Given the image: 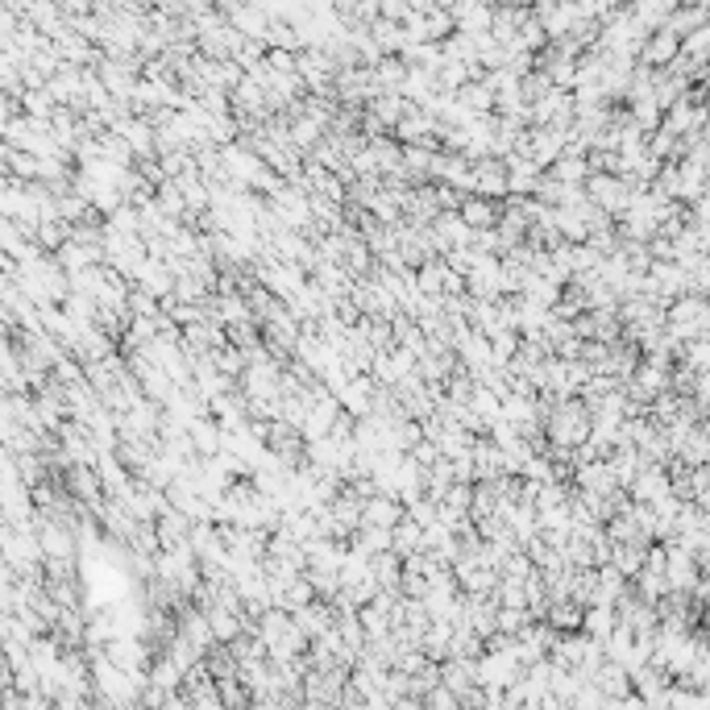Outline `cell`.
I'll list each match as a JSON object with an SVG mask.
<instances>
[{
  "instance_id": "4",
  "label": "cell",
  "mask_w": 710,
  "mask_h": 710,
  "mask_svg": "<svg viewBox=\"0 0 710 710\" xmlns=\"http://www.w3.org/2000/svg\"><path fill=\"white\" fill-rule=\"evenodd\" d=\"M419 532H424V528H419L416 520L399 515V523L391 528V553H395V557H407V553H416V548H419Z\"/></svg>"
},
{
  "instance_id": "2",
  "label": "cell",
  "mask_w": 710,
  "mask_h": 710,
  "mask_svg": "<svg viewBox=\"0 0 710 710\" xmlns=\"http://www.w3.org/2000/svg\"><path fill=\"white\" fill-rule=\"evenodd\" d=\"M457 216H461L469 228H495L499 203H495V200H486V195H474V191H469L466 200L457 203Z\"/></svg>"
},
{
  "instance_id": "5",
  "label": "cell",
  "mask_w": 710,
  "mask_h": 710,
  "mask_svg": "<svg viewBox=\"0 0 710 710\" xmlns=\"http://www.w3.org/2000/svg\"><path fill=\"white\" fill-rule=\"evenodd\" d=\"M586 175H590V166L582 158H573V154H557L548 163V179H557V183H586Z\"/></svg>"
},
{
  "instance_id": "1",
  "label": "cell",
  "mask_w": 710,
  "mask_h": 710,
  "mask_svg": "<svg viewBox=\"0 0 710 710\" xmlns=\"http://www.w3.org/2000/svg\"><path fill=\"white\" fill-rule=\"evenodd\" d=\"M399 515H403V503L395 495H370L362 499V523H379V528H395L399 523Z\"/></svg>"
},
{
  "instance_id": "3",
  "label": "cell",
  "mask_w": 710,
  "mask_h": 710,
  "mask_svg": "<svg viewBox=\"0 0 710 710\" xmlns=\"http://www.w3.org/2000/svg\"><path fill=\"white\" fill-rule=\"evenodd\" d=\"M545 623L553 632H578V627H582V607H578L573 598H561V602H553V607L545 610Z\"/></svg>"
},
{
  "instance_id": "6",
  "label": "cell",
  "mask_w": 710,
  "mask_h": 710,
  "mask_svg": "<svg viewBox=\"0 0 710 710\" xmlns=\"http://www.w3.org/2000/svg\"><path fill=\"white\" fill-rule=\"evenodd\" d=\"M403 163L411 166V171H419V175H428V166H432V158H428V150H419V146H411V150L403 154Z\"/></svg>"
}]
</instances>
